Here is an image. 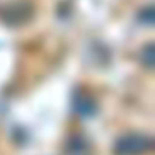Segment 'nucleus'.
<instances>
[{"label":"nucleus","instance_id":"nucleus-1","mask_svg":"<svg viewBox=\"0 0 155 155\" xmlns=\"http://www.w3.org/2000/svg\"><path fill=\"white\" fill-rule=\"evenodd\" d=\"M151 139L146 135H126L115 144L117 155H142L151 150Z\"/></svg>","mask_w":155,"mask_h":155}]
</instances>
